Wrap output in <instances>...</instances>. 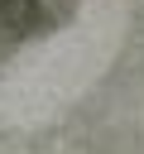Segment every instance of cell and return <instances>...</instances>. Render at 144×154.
I'll return each instance as SVG.
<instances>
[{
    "mask_svg": "<svg viewBox=\"0 0 144 154\" xmlns=\"http://www.w3.org/2000/svg\"><path fill=\"white\" fill-rule=\"evenodd\" d=\"M43 29V0H0V48L24 43Z\"/></svg>",
    "mask_w": 144,
    "mask_h": 154,
    "instance_id": "cell-1",
    "label": "cell"
}]
</instances>
